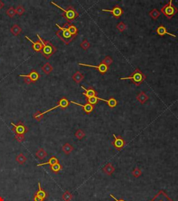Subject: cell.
I'll return each mask as SVG.
<instances>
[{
    "mask_svg": "<svg viewBox=\"0 0 178 201\" xmlns=\"http://www.w3.org/2000/svg\"><path fill=\"white\" fill-rule=\"evenodd\" d=\"M37 37H38V39L40 40V42L43 44V49H42L40 53H42V55H43V56L44 57L45 59H50V57L56 53L57 49H56V47L51 42L48 41V40H45L43 38H40L38 34H37Z\"/></svg>",
    "mask_w": 178,
    "mask_h": 201,
    "instance_id": "6da1fadb",
    "label": "cell"
},
{
    "mask_svg": "<svg viewBox=\"0 0 178 201\" xmlns=\"http://www.w3.org/2000/svg\"><path fill=\"white\" fill-rule=\"evenodd\" d=\"M51 4H52L53 5L56 6V7H58L59 9H60L63 11V13H62L63 17H64V18L68 22V23H70L71 22L74 21L75 19H77V18L79 17V13L74 9L73 6H70L67 8V9H63V8H61V6H59L58 4H56V3L53 2V1H52Z\"/></svg>",
    "mask_w": 178,
    "mask_h": 201,
    "instance_id": "7a4b0ae2",
    "label": "cell"
},
{
    "mask_svg": "<svg viewBox=\"0 0 178 201\" xmlns=\"http://www.w3.org/2000/svg\"><path fill=\"white\" fill-rule=\"evenodd\" d=\"M146 79V76L142 72L140 69H136L135 70L132 74L130 76H128V77H125V78H120V80H131L132 81V82L137 87L141 85V84H142V82H143L144 80Z\"/></svg>",
    "mask_w": 178,
    "mask_h": 201,
    "instance_id": "3957f363",
    "label": "cell"
},
{
    "mask_svg": "<svg viewBox=\"0 0 178 201\" xmlns=\"http://www.w3.org/2000/svg\"><path fill=\"white\" fill-rule=\"evenodd\" d=\"M56 26L58 27V28H59V30L56 32V34L60 39L64 42L65 44L68 45L71 41L73 40L74 37L70 33L69 31L68 30V29L65 26L61 27L58 24H56Z\"/></svg>",
    "mask_w": 178,
    "mask_h": 201,
    "instance_id": "277c9868",
    "label": "cell"
},
{
    "mask_svg": "<svg viewBox=\"0 0 178 201\" xmlns=\"http://www.w3.org/2000/svg\"><path fill=\"white\" fill-rule=\"evenodd\" d=\"M161 12L167 18L168 20H171L173 16L177 13L178 9L173 4L172 0H170L168 4H165L161 8Z\"/></svg>",
    "mask_w": 178,
    "mask_h": 201,
    "instance_id": "5b68a950",
    "label": "cell"
},
{
    "mask_svg": "<svg viewBox=\"0 0 178 201\" xmlns=\"http://www.w3.org/2000/svg\"><path fill=\"white\" fill-rule=\"evenodd\" d=\"M11 124L13 126L12 128V131L15 133V135H25L28 131V128L21 121H18L17 124H15L13 122H11Z\"/></svg>",
    "mask_w": 178,
    "mask_h": 201,
    "instance_id": "8992f818",
    "label": "cell"
},
{
    "mask_svg": "<svg viewBox=\"0 0 178 201\" xmlns=\"http://www.w3.org/2000/svg\"><path fill=\"white\" fill-rule=\"evenodd\" d=\"M20 77L24 78L26 83L30 85L32 82H35L40 78V74L35 70H32L28 75H20Z\"/></svg>",
    "mask_w": 178,
    "mask_h": 201,
    "instance_id": "52a82bcc",
    "label": "cell"
},
{
    "mask_svg": "<svg viewBox=\"0 0 178 201\" xmlns=\"http://www.w3.org/2000/svg\"><path fill=\"white\" fill-rule=\"evenodd\" d=\"M70 104V101L68 100L67 99V98H66V97H63V98H61V99L59 100V101L58 102V104L56 105V106L53 107V108H50V109L48 110V111L43 112V113H41V114L43 115H44L45 114H46V113H49V112L53 111V110L56 109V108H61L62 109H66V108H68V107L69 106Z\"/></svg>",
    "mask_w": 178,
    "mask_h": 201,
    "instance_id": "ba28073f",
    "label": "cell"
},
{
    "mask_svg": "<svg viewBox=\"0 0 178 201\" xmlns=\"http://www.w3.org/2000/svg\"><path fill=\"white\" fill-rule=\"evenodd\" d=\"M113 136L114 138V140H113L112 145L116 150L120 151L123 148V147L125 145V141L120 136H116L115 134H113Z\"/></svg>",
    "mask_w": 178,
    "mask_h": 201,
    "instance_id": "9c48e42d",
    "label": "cell"
},
{
    "mask_svg": "<svg viewBox=\"0 0 178 201\" xmlns=\"http://www.w3.org/2000/svg\"><path fill=\"white\" fill-rule=\"evenodd\" d=\"M79 65L80 66H88V67H93L95 69H98V71L102 74V75H104L109 70V66L105 65L103 63H100L98 66H94V65H90V64H82V63H79Z\"/></svg>",
    "mask_w": 178,
    "mask_h": 201,
    "instance_id": "30bf717a",
    "label": "cell"
},
{
    "mask_svg": "<svg viewBox=\"0 0 178 201\" xmlns=\"http://www.w3.org/2000/svg\"><path fill=\"white\" fill-rule=\"evenodd\" d=\"M104 12H109L110 13H111L113 16L116 19H118L119 18L121 17V16L124 13V11L122 9V8L118 6H116L114 7V9L112 10H108V9H102V10Z\"/></svg>",
    "mask_w": 178,
    "mask_h": 201,
    "instance_id": "8fae6325",
    "label": "cell"
},
{
    "mask_svg": "<svg viewBox=\"0 0 178 201\" xmlns=\"http://www.w3.org/2000/svg\"><path fill=\"white\" fill-rule=\"evenodd\" d=\"M150 201H173L172 199L168 197L164 191L161 190L157 193L156 196Z\"/></svg>",
    "mask_w": 178,
    "mask_h": 201,
    "instance_id": "7c38bea8",
    "label": "cell"
},
{
    "mask_svg": "<svg viewBox=\"0 0 178 201\" xmlns=\"http://www.w3.org/2000/svg\"><path fill=\"white\" fill-rule=\"evenodd\" d=\"M70 103H74V104H75V105H77V106H81L82 107V108H83V110H84V111L85 112L86 114H90V113H91L93 111V110H94V108H95V106H93V105H91V104H90V103H86V104H84V105H82V104H80V103H76V102H74V101H70Z\"/></svg>",
    "mask_w": 178,
    "mask_h": 201,
    "instance_id": "4fadbf2b",
    "label": "cell"
},
{
    "mask_svg": "<svg viewBox=\"0 0 178 201\" xmlns=\"http://www.w3.org/2000/svg\"><path fill=\"white\" fill-rule=\"evenodd\" d=\"M25 38L29 40L31 43H32V48H33V50H34L35 52H37V53L41 52L42 49H43V44H42V43L40 42V40H38L37 41L33 42V40L29 38L28 36H25Z\"/></svg>",
    "mask_w": 178,
    "mask_h": 201,
    "instance_id": "5bb4252c",
    "label": "cell"
},
{
    "mask_svg": "<svg viewBox=\"0 0 178 201\" xmlns=\"http://www.w3.org/2000/svg\"><path fill=\"white\" fill-rule=\"evenodd\" d=\"M82 88L85 90V92L82 93V94L85 96L86 98H89V97L91 96H98V92L92 87H89V88L86 89L84 86H82Z\"/></svg>",
    "mask_w": 178,
    "mask_h": 201,
    "instance_id": "9a60e30c",
    "label": "cell"
},
{
    "mask_svg": "<svg viewBox=\"0 0 178 201\" xmlns=\"http://www.w3.org/2000/svg\"><path fill=\"white\" fill-rule=\"evenodd\" d=\"M38 190L35 193L34 196H37V197H38V198H40L43 199V200H45V199L48 196V193H47L46 191H45V190H43V189H42L41 185H40V182L38 183Z\"/></svg>",
    "mask_w": 178,
    "mask_h": 201,
    "instance_id": "2e32d148",
    "label": "cell"
},
{
    "mask_svg": "<svg viewBox=\"0 0 178 201\" xmlns=\"http://www.w3.org/2000/svg\"><path fill=\"white\" fill-rule=\"evenodd\" d=\"M64 26H65V27L68 29V30L69 31L70 33L73 36L74 38L77 36V34H78V29H77L74 25H72V24L67 22V23L64 24Z\"/></svg>",
    "mask_w": 178,
    "mask_h": 201,
    "instance_id": "e0dca14e",
    "label": "cell"
},
{
    "mask_svg": "<svg viewBox=\"0 0 178 201\" xmlns=\"http://www.w3.org/2000/svg\"><path fill=\"white\" fill-rule=\"evenodd\" d=\"M156 32L159 36H163L168 34V35L171 36L175 37L176 38V35L173 34H171V33H169V32H168L167 30H166V27H165L164 26L162 25H161L159 26V27H157V29L156 30Z\"/></svg>",
    "mask_w": 178,
    "mask_h": 201,
    "instance_id": "ac0fdd59",
    "label": "cell"
},
{
    "mask_svg": "<svg viewBox=\"0 0 178 201\" xmlns=\"http://www.w3.org/2000/svg\"><path fill=\"white\" fill-rule=\"evenodd\" d=\"M136 98L141 104H144L148 100L149 96L144 92H141L138 95L136 96Z\"/></svg>",
    "mask_w": 178,
    "mask_h": 201,
    "instance_id": "d6986e66",
    "label": "cell"
},
{
    "mask_svg": "<svg viewBox=\"0 0 178 201\" xmlns=\"http://www.w3.org/2000/svg\"><path fill=\"white\" fill-rule=\"evenodd\" d=\"M115 171L114 167L113 166V165L111 163H108L103 168V172L104 173H106L107 175H111L114 173Z\"/></svg>",
    "mask_w": 178,
    "mask_h": 201,
    "instance_id": "ffe728a7",
    "label": "cell"
},
{
    "mask_svg": "<svg viewBox=\"0 0 178 201\" xmlns=\"http://www.w3.org/2000/svg\"><path fill=\"white\" fill-rule=\"evenodd\" d=\"M99 100H102V101H104V102L107 101V100L104 99V98H99V97L98 96H91V97H89V98H87V103H90V104L93 105V106L96 105L97 103L99 102Z\"/></svg>",
    "mask_w": 178,
    "mask_h": 201,
    "instance_id": "44dd1931",
    "label": "cell"
},
{
    "mask_svg": "<svg viewBox=\"0 0 178 201\" xmlns=\"http://www.w3.org/2000/svg\"><path fill=\"white\" fill-rule=\"evenodd\" d=\"M84 75L82 74V73L79 72V71H77V72L74 73L73 76H72V80H73L74 82L77 84L80 83V82L84 80Z\"/></svg>",
    "mask_w": 178,
    "mask_h": 201,
    "instance_id": "7402d4cb",
    "label": "cell"
},
{
    "mask_svg": "<svg viewBox=\"0 0 178 201\" xmlns=\"http://www.w3.org/2000/svg\"><path fill=\"white\" fill-rule=\"evenodd\" d=\"M59 160H58V159L56 158V156H52L51 158L48 160V162H45V163H40V164H38L37 165V166H44V165H50V166H54V164H56V163H59Z\"/></svg>",
    "mask_w": 178,
    "mask_h": 201,
    "instance_id": "603a6c76",
    "label": "cell"
},
{
    "mask_svg": "<svg viewBox=\"0 0 178 201\" xmlns=\"http://www.w3.org/2000/svg\"><path fill=\"white\" fill-rule=\"evenodd\" d=\"M47 156H48V153H47L46 151L43 148L39 149V150L37 151L36 153H35V156H36L38 159L40 160V161L44 159Z\"/></svg>",
    "mask_w": 178,
    "mask_h": 201,
    "instance_id": "cb8c5ba5",
    "label": "cell"
},
{
    "mask_svg": "<svg viewBox=\"0 0 178 201\" xmlns=\"http://www.w3.org/2000/svg\"><path fill=\"white\" fill-rule=\"evenodd\" d=\"M41 69L45 74L48 75V74H50V73L53 71V67L49 62H47L45 63L44 65L42 66Z\"/></svg>",
    "mask_w": 178,
    "mask_h": 201,
    "instance_id": "d4e9b609",
    "label": "cell"
},
{
    "mask_svg": "<svg viewBox=\"0 0 178 201\" xmlns=\"http://www.w3.org/2000/svg\"><path fill=\"white\" fill-rule=\"evenodd\" d=\"M10 31L14 36H18L22 32V29L20 26L17 25V24H15L11 27Z\"/></svg>",
    "mask_w": 178,
    "mask_h": 201,
    "instance_id": "484cf974",
    "label": "cell"
},
{
    "mask_svg": "<svg viewBox=\"0 0 178 201\" xmlns=\"http://www.w3.org/2000/svg\"><path fill=\"white\" fill-rule=\"evenodd\" d=\"M74 150L73 147L70 143H65L62 147V151L66 154H70Z\"/></svg>",
    "mask_w": 178,
    "mask_h": 201,
    "instance_id": "4316f807",
    "label": "cell"
},
{
    "mask_svg": "<svg viewBox=\"0 0 178 201\" xmlns=\"http://www.w3.org/2000/svg\"><path fill=\"white\" fill-rule=\"evenodd\" d=\"M149 15H150V17L153 19V20H156L157 19L161 16V12L157 9H154L149 13Z\"/></svg>",
    "mask_w": 178,
    "mask_h": 201,
    "instance_id": "83f0119b",
    "label": "cell"
},
{
    "mask_svg": "<svg viewBox=\"0 0 178 201\" xmlns=\"http://www.w3.org/2000/svg\"><path fill=\"white\" fill-rule=\"evenodd\" d=\"M15 160L19 164L22 165L25 163L26 161H27V158H26V156H25V155H24L23 154L20 153L17 156H16Z\"/></svg>",
    "mask_w": 178,
    "mask_h": 201,
    "instance_id": "f1b7e54d",
    "label": "cell"
},
{
    "mask_svg": "<svg viewBox=\"0 0 178 201\" xmlns=\"http://www.w3.org/2000/svg\"><path fill=\"white\" fill-rule=\"evenodd\" d=\"M106 103H107L108 106H109V108H114L118 105V100H116V98L111 97V98H110L109 100H107V101H106Z\"/></svg>",
    "mask_w": 178,
    "mask_h": 201,
    "instance_id": "f546056e",
    "label": "cell"
},
{
    "mask_svg": "<svg viewBox=\"0 0 178 201\" xmlns=\"http://www.w3.org/2000/svg\"><path fill=\"white\" fill-rule=\"evenodd\" d=\"M51 170H52V171L53 172V173H59V172L61 171V170H62V166H61V165L60 164L59 162V163L54 164V166H51Z\"/></svg>",
    "mask_w": 178,
    "mask_h": 201,
    "instance_id": "4dcf8cb0",
    "label": "cell"
},
{
    "mask_svg": "<svg viewBox=\"0 0 178 201\" xmlns=\"http://www.w3.org/2000/svg\"><path fill=\"white\" fill-rule=\"evenodd\" d=\"M72 194H71L70 192L68 191H66L62 196V199L64 201H70L72 200Z\"/></svg>",
    "mask_w": 178,
    "mask_h": 201,
    "instance_id": "1f68e13d",
    "label": "cell"
},
{
    "mask_svg": "<svg viewBox=\"0 0 178 201\" xmlns=\"http://www.w3.org/2000/svg\"><path fill=\"white\" fill-rule=\"evenodd\" d=\"M6 15L9 16L10 18H13L16 14L15 9H14L13 6H11V7L9 8V9H8L7 11H6Z\"/></svg>",
    "mask_w": 178,
    "mask_h": 201,
    "instance_id": "d6a6232c",
    "label": "cell"
},
{
    "mask_svg": "<svg viewBox=\"0 0 178 201\" xmlns=\"http://www.w3.org/2000/svg\"><path fill=\"white\" fill-rule=\"evenodd\" d=\"M74 136H75V137L77 138V139H79V140H82L83 138L85 137V133H84L82 129H78V130L76 131Z\"/></svg>",
    "mask_w": 178,
    "mask_h": 201,
    "instance_id": "836d02e7",
    "label": "cell"
},
{
    "mask_svg": "<svg viewBox=\"0 0 178 201\" xmlns=\"http://www.w3.org/2000/svg\"><path fill=\"white\" fill-rule=\"evenodd\" d=\"M80 46H81V48H82V49H84V50H88L89 48H90V43H89V42L88 41V40L84 39L83 41L81 43Z\"/></svg>",
    "mask_w": 178,
    "mask_h": 201,
    "instance_id": "e575fe53",
    "label": "cell"
},
{
    "mask_svg": "<svg viewBox=\"0 0 178 201\" xmlns=\"http://www.w3.org/2000/svg\"><path fill=\"white\" fill-rule=\"evenodd\" d=\"M102 63H103V64H104L105 65H106L107 66H109L113 63V59L110 56H106V57L102 61Z\"/></svg>",
    "mask_w": 178,
    "mask_h": 201,
    "instance_id": "d590c367",
    "label": "cell"
},
{
    "mask_svg": "<svg viewBox=\"0 0 178 201\" xmlns=\"http://www.w3.org/2000/svg\"><path fill=\"white\" fill-rule=\"evenodd\" d=\"M116 28L118 29V30L120 32H122L127 29V25H126L123 22H120L116 26Z\"/></svg>",
    "mask_w": 178,
    "mask_h": 201,
    "instance_id": "8d00e7d4",
    "label": "cell"
},
{
    "mask_svg": "<svg viewBox=\"0 0 178 201\" xmlns=\"http://www.w3.org/2000/svg\"><path fill=\"white\" fill-rule=\"evenodd\" d=\"M15 11H16V13L18 14L19 16H22V14L25 13V8H24L22 5H19L17 8H16Z\"/></svg>",
    "mask_w": 178,
    "mask_h": 201,
    "instance_id": "74e56055",
    "label": "cell"
},
{
    "mask_svg": "<svg viewBox=\"0 0 178 201\" xmlns=\"http://www.w3.org/2000/svg\"><path fill=\"white\" fill-rule=\"evenodd\" d=\"M141 174L142 172L139 168H136L135 169L132 171V175H133L134 177H139L141 175Z\"/></svg>",
    "mask_w": 178,
    "mask_h": 201,
    "instance_id": "f35d334b",
    "label": "cell"
},
{
    "mask_svg": "<svg viewBox=\"0 0 178 201\" xmlns=\"http://www.w3.org/2000/svg\"><path fill=\"white\" fill-rule=\"evenodd\" d=\"M33 117L35 119H36L37 121H40L42 119H43V115L41 114V113H40V112H37V113H35V114L33 115Z\"/></svg>",
    "mask_w": 178,
    "mask_h": 201,
    "instance_id": "ab89813d",
    "label": "cell"
},
{
    "mask_svg": "<svg viewBox=\"0 0 178 201\" xmlns=\"http://www.w3.org/2000/svg\"><path fill=\"white\" fill-rule=\"evenodd\" d=\"M15 138L17 141H18L19 142H22L25 138V135H15Z\"/></svg>",
    "mask_w": 178,
    "mask_h": 201,
    "instance_id": "60d3db41",
    "label": "cell"
},
{
    "mask_svg": "<svg viewBox=\"0 0 178 201\" xmlns=\"http://www.w3.org/2000/svg\"><path fill=\"white\" fill-rule=\"evenodd\" d=\"M110 196H111V197L112 198L114 199L115 201H125L124 200H123V199H120V200H118V199L116 198V197H114V196L113 195V194H110Z\"/></svg>",
    "mask_w": 178,
    "mask_h": 201,
    "instance_id": "b9f144b4",
    "label": "cell"
},
{
    "mask_svg": "<svg viewBox=\"0 0 178 201\" xmlns=\"http://www.w3.org/2000/svg\"><path fill=\"white\" fill-rule=\"evenodd\" d=\"M4 2H3V1H1V0H0V9H2V8L4 7Z\"/></svg>",
    "mask_w": 178,
    "mask_h": 201,
    "instance_id": "7bdbcfd3",
    "label": "cell"
},
{
    "mask_svg": "<svg viewBox=\"0 0 178 201\" xmlns=\"http://www.w3.org/2000/svg\"><path fill=\"white\" fill-rule=\"evenodd\" d=\"M0 201H4V198L1 197V196H0Z\"/></svg>",
    "mask_w": 178,
    "mask_h": 201,
    "instance_id": "ee69618b",
    "label": "cell"
}]
</instances>
